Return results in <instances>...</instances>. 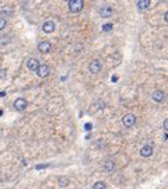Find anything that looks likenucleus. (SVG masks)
Returning <instances> with one entry per match:
<instances>
[{
  "mask_svg": "<svg viewBox=\"0 0 168 189\" xmlns=\"http://www.w3.org/2000/svg\"><path fill=\"white\" fill-rule=\"evenodd\" d=\"M101 67H102V65H101V62H99L98 59H94V60H92V62L88 65V69H90V72H91L92 74L99 73Z\"/></svg>",
  "mask_w": 168,
  "mask_h": 189,
  "instance_id": "3",
  "label": "nucleus"
},
{
  "mask_svg": "<svg viewBox=\"0 0 168 189\" xmlns=\"http://www.w3.org/2000/svg\"><path fill=\"white\" fill-rule=\"evenodd\" d=\"M50 49H52V43L49 41H41L38 43V50L41 53H48V52H50Z\"/></svg>",
  "mask_w": 168,
  "mask_h": 189,
  "instance_id": "2",
  "label": "nucleus"
},
{
  "mask_svg": "<svg viewBox=\"0 0 168 189\" xmlns=\"http://www.w3.org/2000/svg\"><path fill=\"white\" fill-rule=\"evenodd\" d=\"M150 7V0H139L137 2V9L139 10H146Z\"/></svg>",
  "mask_w": 168,
  "mask_h": 189,
  "instance_id": "12",
  "label": "nucleus"
},
{
  "mask_svg": "<svg viewBox=\"0 0 168 189\" xmlns=\"http://www.w3.org/2000/svg\"><path fill=\"white\" fill-rule=\"evenodd\" d=\"M83 7H84L83 0H70L69 2V9L72 13H79L83 10Z\"/></svg>",
  "mask_w": 168,
  "mask_h": 189,
  "instance_id": "1",
  "label": "nucleus"
},
{
  "mask_svg": "<svg viewBox=\"0 0 168 189\" xmlns=\"http://www.w3.org/2000/svg\"><path fill=\"white\" fill-rule=\"evenodd\" d=\"M86 129H87V130L91 129V123H86Z\"/></svg>",
  "mask_w": 168,
  "mask_h": 189,
  "instance_id": "20",
  "label": "nucleus"
},
{
  "mask_svg": "<svg viewBox=\"0 0 168 189\" xmlns=\"http://www.w3.org/2000/svg\"><path fill=\"white\" fill-rule=\"evenodd\" d=\"M50 73V69L49 66H46V65H41V67L38 69V72H36V74H38V77H48Z\"/></svg>",
  "mask_w": 168,
  "mask_h": 189,
  "instance_id": "8",
  "label": "nucleus"
},
{
  "mask_svg": "<svg viewBox=\"0 0 168 189\" xmlns=\"http://www.w3.org/2000/svg\"><path fill=\"white\" fill-rule=\"evenodd\" d=\"M9 42H10V38L3 35V37H2V46H6V43H9Z\"/></svg>",
  "mask_w": 168,
  "mask_h": 189,
  "instance_id": "17",
  "label": "nucleus"
},
{
  "mask_svg": "<svg viewBox=\"0 0 168 189\" xmlns=\"http://www.w3.org/2000/svg\"><path fill=\"white\" fill-rule=\"evenodd\" d=\"M7 23V18H6V11H2V18H0V30H3L6 27Z\"/></svg>",
  "mask_w": 168,
  "mask_h": 189,
  "instance_id": "13",
  "label": "nucleus"
},
{
  "mask_svg": "<svg viewBox=\"0 0 168 189\" xmlns=\"http://www.w3.org/2000/svg\"><path fill=\"white\" fill-rule=\"evenodd\" d=\"M27 67H28L31 72H38V69L41 67V65L36 59H28V62H27Z\"/></svg>",
  "mask_w": 168,
  "mask_h": 189,
  "instance_id": "7",
  "label": "nucleus"
},
{
  "mask_svg": "<svg viewBox=\"0 0 168 189\" xmlns=\"http://www.w3.org/2000/svg\"><path fill=\"white\" fill-rule=\"evenodd\" d=\"M98 13H99V16H101L102 18H108V17L112 16V7H109V6H102V7H99Z\"/></svg>",
  "mask_w": 168,
  "mask_h": 189,
  "instance_id": "6",
  "label": "nucleus"
},
{
  "mask_svg": "<svg viewBox=\"0 0 168 189\" xmlns=\"http://www.w3.org/2000/svg\"><path fill=\"white\" fill-rule=\"evenodd\" d=\"M140 154H142V157H150L153 154V146H150V144H146V146H143L142 149H140Z\"/></svg>",
  "mask_w": 168,
  "mask_h": 189,
  "instance_id": "9",
  "label": "nucleus"
},
{
  "mask_svg": "<svg viewBox=\"0 0 168 189\" xmlns=\"http://www.w3.org/2000/svg\"><path fill=\"white\" fill-rule=\"evenodd\" d=\"M122 122L126 128H130V126H133L136 123V116L133 115V113H126V115L123 116Z\"/></svg>",
  "mask_w": 168,
  "mask_h": 189,
  "instance_id": "4",
  "label": "nucleus"
},
{
  "mask_svg": "<svg viewBox=\"0 0 168 189\" xmlns=\"http://www.w3.org/2000/svg\"><path fill=\"white\" fill-rule=\"evenodd\" d=\"M106 185L105 182H102V181H97L94 185H92V189H105Z\"/></svg>",
  "mask_w": 168,
  "mask_h": 189,
  "instance_id": "14",
  "label": "nucleus"
},
{
  "mask_svg": "<svg viewBox=\"0 0 168 189\" xmlns=\"http://www.w3.org/2000/svg\"><path fill=\"white\" fill-rule=\"evenodd\" d=\"M153 100L155 101V102H161V101H164V91H161V90H157V91H154V93L151 94Z\"/></svg>",
  "mask_w": 168,
  "mask_h": 189,
  "instance_id": "11",
  "label": "nucleus"
},
{
  "mask_svg": "<svg viewBox=\"0 0 168 189\" xmlns=\"http://www.w3.org/2000/svg\"><path fill=\"white\" fill-rule=\"evenodd\" d=\"M112 30V24H105L102 27V31H111Z\"/></svg>",
  "mask_w": 168,
  "mask_h": 189,
  "instance_id": "18",
  "label": "nucleus"
},
{
  "mask_svg": "<svg viewBox=\"0 0 168 189\" xmlns=\"http://www.w3.org/2000/svg\"><path fill=\"white\" fill-rule=\"evenodd\" d=\"M42 30H43V32H46V34L52 32V31L55 30V23H53V21H45V23L42 24Z\"/></svg>",
  "mask_w": 168,
  "mask_h": 189,
  "instance_id": "10",
  "label": "nucleus"
},
{
  "mask_svg": "<svg viewBox=\"0 0 168 189\" xmlns=\"http://www.w3.org/2000/svg\"><path fill=\"white\" fill-rule=\"evenodd\" d=\"M28 106V102H27L25 98H17L16 101H14V108H16L17 111H24Z\"/></svg>",
  "mask_w": 168,
  "mask_h": 189,
  "instance_id": "5",
  "label": "nucleus"
},
{
  "mask_svg": "<svg viewBox=\"0 0 168 189\" xmlns=\"http://www.w3.org/2000/svg\"><path fill=\"white\" fill-rule=\"evenodd\" d=\"M162 126H164V130H165V132H168V119H164V123H162Z\"/></svg>",
  "mask_w": 168,
  "mask_h": 189,
  "instance_id": "19",
  "label": "nucleus"
},
{
  "mask_svg": "<svg viewBox=\"0 0 168 189\" xmlns=\"http://www.w3.org/2000/svg\"><path fill=\"white\" fill-rule=\"evenodd\" d=\"M59 185L60 186H66L67 185V178L66 176H60L59 178Z\"/></svg>",
  "mask_w": 168,
  "mask_h": 189,
  "instance_id": "16",
  "label": "nucleus"
},
{
  "mask_svg": "<svg viewBox=\"0 0 168 189\" xmlns=\"http://www.w3.org/2000/svg\"><path fill=\"white\" fill-rule=\"evenodd\" d=\"M104 169H105V171H112V169H114V161H111V160H109V161H105V163H104Z\"/></svg>",
  "mask_w": 168,
  "mask_h": 189,
  "instance_id": "15",
  "label": "nucleus"
},
{
  "mask_svg": "<svg viewBox=\"0 0 168 189\" xmlns=\"http://www.w3.org/2000/svg\"><path fill=\"white\" fill-rule=\"evenodd\" d=\"M164 20H165V21H167V23H168V11H167V13H165V16H164Z\"/></svg>",
  "mask_w": 168,
  "mask_h": 189,
  "instance_id": "21",
  "label": "nucleus"
}]
</instances>
